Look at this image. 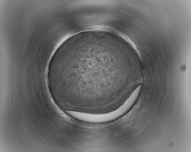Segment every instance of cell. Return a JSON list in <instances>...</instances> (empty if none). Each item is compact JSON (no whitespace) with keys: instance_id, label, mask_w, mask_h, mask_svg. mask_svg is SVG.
<instances>
[{"instance_id":"1","label":"cell","mask_w":191,"mask_h":152,"mask_svg":"<svg viewBox=\"0 0 191 152\" xmlns=\"http://www.w3.org/2000/svg\"><path fill=\"white\" fill-rule=\"evenodd\" d=\"M129 109V107L124 104L118 109L107 113L92 114L69 111L67 112V114L73 119L80 121L89 123H102L119 118Z\"/></svg>"}]
</instances>
